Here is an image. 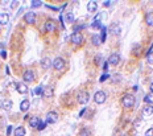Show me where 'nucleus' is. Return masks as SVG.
I'll list each match as a JSON object with an SVG mask.
<instances>
[{"instance_id":"30","label":"nucleus","mask_w":153,"mask_h":136,"mask_svg":"<svg viewBox=\"0 0 153 136\" xmlns=\"http://www.w3.org/2000/svg\"><path fill=\"white\" fill-rule=\"evenodd\" d=\"M145 136H153V127L148 128V130L145 131Z\"/></svg>"},{"instance_id":"28","label":"nucleus","mask_w":153,"mask_h":136,"mask_svg":"<svg viewBox=\"0 0 153 136\" xmlns=\"http://www.w3.org/2000/svg\"><path fill=\"white\" fill-rule=\"evenodd\" d=\"M147 61L148 63H150V65H153V52H149L147 56Z\"/></svg>"},{"instance_id":"37","label":"nucleus","mask_w":153,"mask_h":136,"mask_svg":"<svg viewBox=\"0 0 153 136\" xmlns=\"http://www.w3.org/2000/svg\"><path fill=\"white\" fill-rule=\"evenodd\" d=\"M110 1H104V3H103V6H104V7H108V6H110Z\"/></svg>"},{"instance_id":"36","label":"nucleus","mask_w":153,"mask_h":136,"mask_svg":"<svg viewBox=\"0 0 153 136\" xmlns=\"http://www.w3.org/2000/svg\"><path fill=\"white\" fill-rule=\"evenodd\" d=\"M11 132H12V127L9 126V127L7 128V135H11Z\"/></svg>"},{"instance_id":"18","label":"nucleus","mask_w":153,"mask_h":136,"mask_svg":"<svg viewBox=\"0 0 153 136\" xmlns=\"http://www.w3.org/2000/svg\"><path fill=\"white\" fill-rule=\"evenodd\" d=\"M143 112H144V115L150 116V115L153 114V105H147V106H144V108H143Z\"/></svg>"},{"instance_id":"13","label":"nucleus","mask_w":153,"mask_h":136,"mask_svg":"<svg viewBox=\"0 0 153 136\" xmlns=\"http://www.w3.org/2000/svg\"><path fill=\"white\" fill-rule=\"evenodd\" d=\"M12 105H13V103H12L11 99H4L3 102H1V108L6 111H9L12 108Z\"/></svg>"},{"instance_id":"15","label":"nucleus","mask_w":153,"mask_h":136,"mask_svg":"<svg viewBox=\"0 0 153 136\" xmlns=\"http://www.w3.org/2000/svg\"><path fill=\"white\" fill-rule=\"evenodd\" d=\"M29 106H31V103H29L28 99H24L23 102L20 103V110L23 111V112H26V111L29 110Z\"/></svg>"},{"instance_id":"22","label":"nucleus","mask_w":153,"mask_h":136,"mask_svg":"<svg viewBox=\"0 0 153 136\" xmlns=\"http://www.w3.org/2000/svg\"><path fill=\"white\" fill-rule=\"evenodd\" d=\"M110 31H111V33H112V34H115V36H116V34L120 33V27L118 25V24H112V25H111V28H110Z\"/></svg>"},{"instance_id":"1","label":"nucleus","mask_w":153,"mask_h":136,"mask_svg":"<svg viewBox=\"0 0 153 136\" xmlns=\"http://www.w3.org/2000/svg\"><path fill=\"white\" fill-rule=\"evenodd\" d=\"M122 105L124 106L125 108H131L135 106V96L132 94H127L122 98Z\"/></svg>"},{"instance_id":"4","label":"nucleus","mask_w":153,"mask_h":136,"mask_svg":"<svg viewBox=\"0 0 153 136\" xmlns=\"http://www.w3.org/2000/svg\"><path fill=\"white\" fill-rule=\"evenodd\" d=\"M106 99H107V95H106L104 91H98V93H95V95H94V100H95V103H98V105H103V103L106 102Z\"/></svg>"},{"instance_id":"7","label":"nucleus","mask_w":153,"mask_h":136,"mask_svg":"<svg viewBox=\"0 0 153 136\" xmlns=\"http://www.w3.org/2000/svg\"><path fill=\"white\" fill-rule=\"evenodd\" d=\"M24 21H25L26 24H34V21H36V13L34 12H28V13L24 15Z\"/></svg>"},{"instance_id":"6","label":"nucleus","mask_w":153,"mask_h":136,"mask_svg":"<svg viewBox=\"0 0 153 136\" xmlns=\"http://www.w3.org/2000/svg\"><path fill=\"white\" fill-rule=\"evenodd\" d=\"M56 27H57V24L54 20H46L45 24H44V31L45 32H53V31H56Z\"/></svg>"},{"instance_id":"25","label":"nucleus","mask_w":153,"mask_h":136,"mask_svg":"<svg viewBox=\"0 0 153 136\" xmlns=\"http://www.w3.org/2000/svg\"><path fill=\"white\" fill-rule=\"evenodd\" d=\"M100 41H102V40H100L99 34H94V36H92V44H94V45H99Z\"/></svg>"},{"instance_id":"8","label":"nucleus","mask_w":153,"mask_h":136,"mask_svg":"<svg viewBox=\"0 0 153 136\" xmlns=\"http://www.w3.org/2000/svg\"><path fill=\"white\" fill-rule=\"evenodd\" d=\"M58 120V114L56 111H49L48 115H46V123H56Z\"/></svg>"},{"instance_id":"11","label":"nucleus","mask_w":153,"mask_h":136,"mask_svg":"<svg viewBox=\"0 0 153 136\" xmlns=\"http://www.w3.org/2000/svg\"><path fill=\"white\" fill-rule=\"evenodd\" d=\"M42 95L45 96V98H51V96L54 95V90L51 86H46V87H44L42 90Z\"/></svg>"},{"instance_id":"3","label":"nucleus","mask_w":153,"mask_h":136,"mask_svg":"<svg viewBox=\"0 0 153 136\" xmlns=\"http://www.w3.org/2000/svg\"><path fill=\"white\" fill-rule=\"evenodd\" d=\"M76 99H78V103L86 105V103L90 100V95H88L87 91H79V93H78V96H76Z\"/></svg>"},{"instance_id":"34","label":"nucleus","mask_w":153,"mask_h":136,"mask_svg":"<svg viewBox=\"0 0 153 136\" xmlns=\"http://www.w3.org/2000/svg\"><path fill=\"white\" fill-rule=\"evenodd\" d=\"M17 4H19V1H13V3L11 4V8H12V9H13V8H16V7H17Z\"/></svg>"},{"instance_id":"2","label":"nucleus","mask_w":153,"mask_h":136,"mask_svg":"<svg viewBox=\"0 0 153 136\" xmlns=\"http://www.w3.org/2000/svg\"><path fill=\"white\" fill-rule=\"evenodd\" d=\"M70 40H71V43H73L74 45H76V46H81V45H82V44H83V36L79 33V32H74V33L71 34Z\"/></svg>"},{"instance_id":"9","label":"nucleus","mask_w":153,"mask_h":136,"mask_svg":"<svg viewBox=\"0 0 153 136\" xmlns=\"http://www.w3.org/2000/svg\"><path fill=\"white\" fill-rule=\"evenodd\" d=\"M119 62H120V56L118 53H112L108 57L107 63H110V65H118Z\"/></svg>"},{"instance_id":"16","label":"nucleus","mask_w":153,"mask_h":136,"mask_svg":"<svg viewBox=\"0 0 153 136\" xmlns=\"http://www.w3.org/2000/svg\"><path fill=\"white\" fill-rule=\"evenodd\" d=\"M145 23H147L149 27H153V11L148 12V13L145 15Z\"/></svg>"},{"instance_id":"5","label":"nucleus","mask_w":153,"mask_h":136,"mask_svg":"<svg viewBox=\"0 0 153 136\" xmlns=\"http://www.w3.org/2000/svg\"><path fill=\"white\" fill-rule=\"evenodd\" d=\"M51 65H53V68L56 69V70H62L63 68H65V61H63V58H61V57H57V58H54V61L51 62Z\"/></svg>"},{"instance_id":"32","label":"nucleus","mask_w":153,"mask_h":136,"mask_svg":"<svg viewBox=\"0 0 153 136\" xmlns=\"http://www.w3.org/2000/svg\"><path fill=\"white\" fill-rule=\"evenodd\" d=\"M91 27H92V28H98V29H99V28H100V21H99V20H95Z\"/></svg>"},{"instance_id":"23","label":"nucleus","mask_w":153,"mask_h":136,"mask_svg":"<svg viewBox=\"0 0 153 136\" xmlns=\"http://www.w3.org/2000/svg\"><path fill=\"white\" fill-rule=\"evenodd\" d=\"M65 20H66V23H73L74 21V13L73 12H67V13L65 15Z\"/></svg>"},{"instance_id":"17","label":"nucleus","mask_w":153,"mask_h":136,"mask_svg":"<svg viewBox=\"0 0 153 136\" xmlns=\"http://www.w3.org/2000/svg\"><path fill=\"white\" fill-rule=\"evenodd\" d=\"M40 118H37V116H33L31 120H29V124H31V127H33V128H37L38 127V124H40Z\"/></svg>"},{"instance_id":"31","label":"nucleus","mask_w":153,"mask_h":136,"mask_svg":"<svg viewBox=\"0 0 153 136\" xmlns=\"http://www.w3.org/2000/svg\"><path fill=\"white\" fill-rule=\"evenodd\" d=\"M46 124H48V123H44L42 122V120H41V122H40V124H38V127H37V130H44V128H45L46 127Z\"/></svg>"},{"instance_id":"20","label":"nucleus","mask_w":153,"mask_h":136,"mask_svg":"<svg viewBox=\"0 0 153 136\" xmlns=\"http://www.w3.org/2000/svg\"><path fill=\"white\" fill-rule=\"evenodd\" d=\"M98 8V4L97 1H88L87 3V11L88 12H95Z\"/></svg>"},{"instance_id":"38","label":"nucleus","mask_w":153,"mask_h":136,"mask_svg":"<svg viewBox=\"0 0 153 136\" xmlns=\"http://www.w3.org/2000/svg\"><path fill=\"white\" fill-rule=\"evenodd\" d=\"M150 93H152V94H153V82H152V83H150Z\"/></svg>"},{"instance_id":"33","label":"nucleus","mask_w":153,"mask_h":136,"mask_svg":"<svg viewBox=\"0 0 153 136\" xmlns=\"http://www.w3.org/2000/svg\"><path fill=\"white\" fill-rule=\"evenodd\" d=\"M4 52H6V50H4V44H3V43H0V56H1V54H3Z\"/></svg>"},{"instance_id":"26","label":"nucleus","mask_w":153,"mask_h":136,"mask_svg":"<svg viewBox=\"0 0 153 136\" xmlns=\"http://www.w3.org/2000/svg\"><path fill=\"white\" fill-rule=\"evenodd\" d=\"M90 135H91V132L88 128H82L79 132V136H90Z\"/></svg>"},{"instance_id":"10","label":"nucleus","mask_w":153,"mask_h":136,"mask_svg":"<svg viewBox=\"0 0 153 136\" xmlns=\"http://www.w3.org/2000/svg\"><path fill=\"white\" fill-rule=\"evenodd\" d=\"M23 78H24V81H25V82H32V81L34 80V73H33L32 70H26V71H24Z\"/></svg>"},{"instance_id":"14","label":"nucleus","mask_w":153,"mask_h":136,"mask_svg":"<svg viewBox=\"0 0 153 136\" xmlns=\"http://www.w3.org/2000/svg\"><path fill=\"white\" fill-rule=\"evenodd\" d=\"M9 21V15L8 13H0V25H6Z\"/></svg>"},{"instance_id":"27","label":"nucleus","mask_w":153,"mask_h":136,"mask_svg":"<svg viewBox=\"0 0 153 136\" xmlns=\"http://www.w3.org/2000/svg\"><path fill=\"white\" fill-rule=\"evenodd\" d=\"M41 6H42V1H40V0H33L32 1V8H38Z\"/></svg>"},{"instance_id":"21","label":"nucleus","mask_w":153,"mask_h":136,"mask_svg":"<svg viewBox=\"0 0 153 136\" xmlns=\"http://www.w3.org/2000/svg\"><path fill=\"white\" fill-rule=\"evenodd\" d=\"M50 65H51V62H50V60H49L48 57H45V58H42V60H41V68L49 69V68H50Z\"/></svg>"},{"instance_id":"24","label":"nucleus","mask_w":153,"mask_h":136,"mask_svg":"<svg viewBox=\"0 0 153 136\" xmlns=\"http://www.w3.org/2000/svg\"><path fill=\"white\" fill-rule=\"evenodd\" d=\"M144 100H145V103H147V105H152V103H153V94L152 93L147 94V95L144 96Z\"/></svg>"},{"instance_id":"19","label":"nucleus","mask_w":153,"mask_h":136,"mask_svg":"<svg viewBox=\"0 0 153 136\" xmlns=\"http://www.w3.org/2000/svg\"><path fill=\"white\" fill-rule=\"evenodd\" d=\"M25 133H26V130L23 126H20V127H17L15 130V136H25Z\"/></svg>"},{"instance_id":"12","label":"nucleus","mask_w":153,"mask_h":136,"mask_svg":"<svg viewBox=\"0 0 153 136\" xmlns=\"http://www.w3.org/2000/svg\"><path fill=\"white\" fill-rule=\"evenodd\" d=\"M16 90L19 91L20 94H26L28 93V86L25 83H16Z\"/></svg>"},{"instance_id":"35","label":"nucleus","mask_w":153,"mask_h":136,"mask_svg":"<svg viewBox=\"0 0 153 136\" xmlns=\"http://www.w3.org/2000/svg\"><path fill=\"white\" fill-rule=\"evenodd\" d=\"M107 78H108V75H107V74H104V75H103L102 78H100V82H103V81H106V80H107Z\"/></svg>"},{"instance_id":"29","label":"nucleus","mask_w":153,"mask_h":136,"mask_svg":"<svg viewBox=\"0 0 153 136\" xmlns=\"http://www.w3.org/2000/svg\"><path fill=\"white\" fill-rule=\"evenodd\" d=\"M42 90H44V87H41V86L36 87V90H33V95H38V94H42Z\"/></svg>"}]
</instances>
